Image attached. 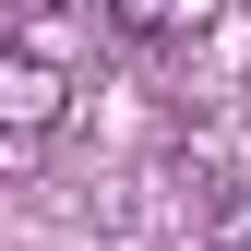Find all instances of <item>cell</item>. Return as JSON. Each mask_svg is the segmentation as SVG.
I'll return each instance as SVG.
<instances>
[{
  "mask_svg": "<svg viewBox=\"0 0 251 251\" xmlns=\"http://www.w3.org/2000/svg\"><path fill=\"white\" fill-rule=\"evenodd\" d=\"M60 120H72V60L36 48V36H12L0 48V144H48Z\"/></svg>",
  "mask_w": 251,
  "mask_h": 251,
  "instance_id": "1",
  "label": "cell"
},
{
  "mask_svg": "<svg viewBox=\"0 0 251 251\" xmlns=\"http://www.w3.org/2000/svg\"><path fill=\"white\" fill-rule=\"evenodd\" d=\"M72 12H96V0H72Z\"/></svg>",
  "mask_w": 251,
  "mask_h": 251,
  "instance_id": "3",
  "label": "cell"
},
{
  "mask_svg": "<svg viewBox=\"0 0 251 251\" xmlns=\"http://www.w3.org/2000/svg\"><path fill=\"white\" fill-rule=\"evenodd\" d=\"M120 24H132V36H203L215 12H227V0H108Z\"/></svg>",
  "mask_w": 251,
  "mask_h": 251,
  "instance_id": "2",
  "label": "cell"
}]
</instances>
